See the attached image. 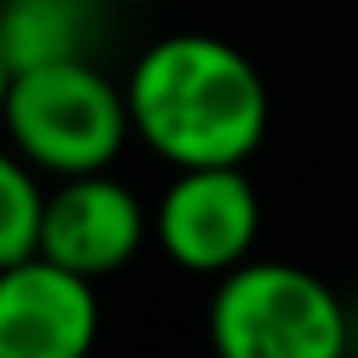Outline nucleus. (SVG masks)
I'll return each instance as SVG.
<instances>
[{"instance_id": "1", "label": "nucleus", "mask_w": 358, "mask_h": 358, "mask_svg": "<svg viewBox=\"0 0 358 358\" xmlns=\"http://www.w3.org/2000/svg\"><path fill=\"white\" fill-rule=\"evenodd\" d=\"M123 99L133 138L172 167H245L270 128V89L250 55L196 30L152 40Z\"/></svg>"}, {"instance_id": "2", "label": "nucleus", "mask_w": 358, "mask_h": 358, "mask_svg": "<svg viewBox=\"0 0 358 358\" xmlns=\"http://www.w3.org/2000/svg\"><path fill=\"white\" fill-rule=\"evenodd\" d=\"M206 338L216 358H348L353 314L314 270L250 255L216 275Z\"/></svg>"}, {"instance_id": "3", "label": "nucleus", "mask_w": 358, "mask_h": 358, "mask_svg": "<svg viewBox=\"0 0 358 358\" xmlns=\"http://www.w3.org/2000/svg\"><path fill=\"white\" fill-rule=\"evenodd\" d=\"M0 128L40 177L103 172L118 162L123 143L133 138L128 99L99 69V59L20 69Z\"/></svg>"}, {"instance_id": "4", "label": "nucleus", "mask_w": 358, "mask_h": 358, "mask_svg": "<svg viewBox=\"0 0 358 358\" xmlns=\"http://www.w3.org/2000/svg\"><path fill=\"white\" fill-rule=\"evenodd\" d=\"M152 231L187 275H226L260 241V192L241 167H177L152 211Z\"/></svg>"}, {"instance_id": "5", "label": "nucleus", "mask_w": 358, "mask_h": 358, "mask_svg": "<svg viewBox=\"0 0 358 358\" xmlns=\"http://www.w3.org/2000/svg\"><path fill=\"white\" fill-rule=\"evenodd\" d=\"M148 231H152L148 206L108 167L55 177L40 216V255L84 280H103L118 275L128 260H138Z\"/></svg>"}, {"instance_id": "6", "label": "nucleus", "mask_w": 358, "mask_h": 358, "mask_svg": "<svg viewBox=\"0 0 358 358\" xmlns=\"http://www.w3.org/2000/svg\"><path fill=\"white\" fill-rule=\"evenodd\" d=\"M99 324L94 280L40 250L0 270V358H89Z\"/></svg>"}, {"instance_id": "7", "label": "nucleus", "mask_w": 358, "mask_h": 358, "mask_svg": "<svg viewBox=\"0 0 358 358\" xmlns=\"http://www.w3.org/2000/svg\"><path fill=\"white\" fill-rule=\"evenodd\" d=\"M113 0H0V55L6 64L40 69L94 59Z\"/></svg>"}, {"instance_id": "8", "label": "nucleus", "mask_w": 358, "mask_h": 358, "mask_svg": "<svg viewBox=\"0 0 358 358\" xmlns=\"http://www.w3.org/2000/svg\"><path fill=\"white\" fill-rule=\"evenodd\" d=\"M40 216H45L40 172L15 148H0V270L40 250Z\"/></svg>"}, {"instance_id": "9", "label": "nucleus", "mask_w": 358, "mask_h": 358, "mask_svg": "<svg viewBox=\"0 0 358 358\" xmlns=\"http://www.w3.org/2000/svg\"><path fill=\"white\" fill-rule=\"evenodd\" d=\"M10 84H15V69L6 64V55H0V118H6V99H10Z\"/></svg>"}, {"instance_id": "10", "label": "nucleus", "mask_w": 358, "mask_h": 358, "mask_svg": "<svg viewBox=\"0 0 358 358\" xmlns=\"http://www.w3.org/2000/svg\"><path fill=\"white\" fill-rule=\"evenodd\" d=\"M113 6H152V0H113Z\"/></svg>"}]
</instances>
